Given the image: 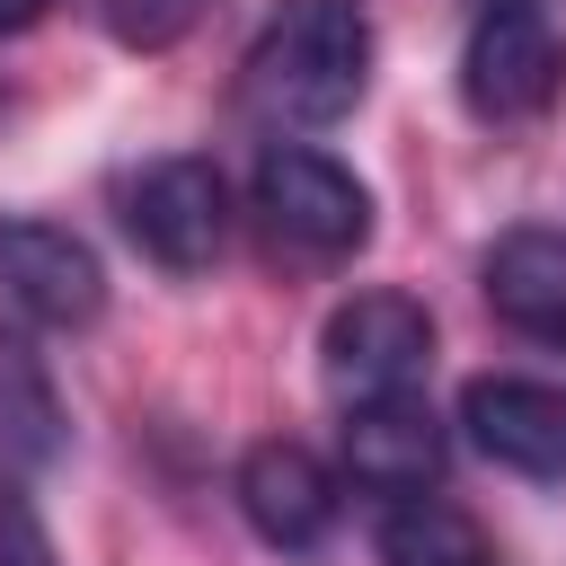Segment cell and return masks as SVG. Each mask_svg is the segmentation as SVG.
<instances>
[{"label":"cell","mask_w":566,"mask_h":566,"mask_svg":"<svg viewBox=\"0 0 566 566\" xmlns=\"http://www.w3.org/2000/svg\"><path fill=\"white\" fill-rule=\"evenodd\" d=\"M371 88V18L354 0H283L239 62V97L274 133H327Z\"/></svg>","instance_id":"cell-1"},{"label":"cell","mask_w":566,"mask_h":566,"mask_svg":"<svg viewBox=\"0 0 566 566\" xmlns=\"http://www.w3.org/2000/svg\"><path fill=\"white\" fill-rule=\"evenodd\" d=\"M566 88V35L539 0H486L460 44V106L478 124H539Z\"/></svg>","instance_id":"cell-2"},{"label":"cell","mask_w":566,"mask_h":566,"mask_svg":"<svg viewBox=\"0 0 566 566\" xmlns=\"http://www.w3.org/2000/svg\"><path fill=\"white\" fill-rule=\"evenodd\" d=\"M318 371H327V389L345 407L424 389V371H433V310L416 292H354V301H336L327 327H318Z\"/></svg>","instance_id":"cell-3"},{"label":"cell","mask_w":566,"mask_h":566,"mask_svg":"<svg viewBox=\"0 0 566 566\" xmlns=\"http://www.w3.org/2000/svg\"><path fill=\"white\" fill-rule=\"evenodd\" d=\"M256 212H265V230L292 239L301 256H354V248L371 239V186H363L345 159L310 150V142L256 150Z\"/></svg>","instance_id":"cell-4"},{"label":"cell","mask_w":566,"mask_h":566,"mask_svg":"<svg viewBox=\"0 0 566 566\" xmlns=\"http://www.w3.org/2000/svg\"><path fill=\"white\" fill-rule=\"evenodd\" d=\"M124 230L133 248L159 265V274H203L221 248H230V186L212 159L177 150V159H150L133 186H124Z\"/></svg>","instance_id":"cell-5"},{"label":"cell","mask_w":566,"mask_h":566,"mask_svg":"<svg viewBox=\"0 0 566 566\" xmlns=\"http://www.w3.org/2000/svg\"><path fill=\"white\" fill-rule=\"evenodd\" d=\"M106 310V265L62 221H0V318L18 327H88Z\"/></svg>","instance_id":"cell-6"},{"label":"cell","mask_w":566,"mask_h":566,"mask_svg":"<svg viewBox=\"0 0 566 566\" xmlns=\"http://www.w3.org/2000/svg\"><path fill=\"white\" fill-rule=\"evenodd\" d=\"M230 495H239L248 531H256L265 548H283V557H310V548L336 531V478H327V460L301 451V442H283V433L239 451Z\"/></svg>","instance_id":"cell-7"},{"label":"cell","mask_w":566,"mask_h":566,"mask_svg":"<svg viewBox=\"0 0 566 566\" xmlns=\"http://www.w3.org/2000/svg\"><path fill=\"white\" fill-rule=\"evenodd\" d=\"M469 442L513 478H566V389L531 371H478L460 389Z\"/></svg>","instance_id":"cell-8"},{"label":"cell","mask_w":566,"mask_h":566,"mask_svg":"<svg viewBox=\"0 0 566 566\" xmlns=\"http://www.w3.org/2000/svg\"><path fill=\"white\" fill-rule=\"evenodd\" d=\"M442 416L424 407V389L398 398H354L345 407V478L371 495H424L442 478Z\"/></svg>","instance_id":"cell-9"},{"label":"cell","mask_w":566,"mask_h":566,"mask_svg":"<svg viewBox=\"0 0 566 566\" xmlns=\"http://www.w3.org/2000/svg\"><path fill=\"white\" fill-rule=\"evenodd\" d=\"M478 292L504 327H522L539 345H566V230H548V221L504 230L478 265Z\"/></svg>","instance_id":"cell-10"},{"label":"cell","mask_w":566,"mask_h":566,"mask_svg":"<svg viewBox=\"0 0 566 566\" xmlns=\"http://www.w3.org/2000/svg\"><path fill=\"white\" fill-rule=\"evenodd\" d=\"M62 442H71L62 389H53L44 354L27 345V327L0 318V478H35V469H53Z\"/></svg>","instance_id":"cell-11"},{"label":"cell","mask_w":566,"mask_h":566,"mask_svg":"<svg viewBox=\"0 0 566 566\" xmlns=\"http://www.w3.org/2000/svg\"><path fill=\"white\" fill-rule=\"evenodd\" d=\"M380 557L389 566H495L486 531L460 504H442V495H398L380 513Z\"/></svg>","instance_id":"cell-12"},{"label":"cell","mask_w":566,"mask_h":566,"mask_svg":"<svg viewBox=\"0 0 566 566\" xmlns=\"http://www.w3.org/2000/svg\"><path fill=\"white\" fill-rule=\"evenodd\" d=\"M195 18H203V0H106V35H115V44H133V53L177 44Z\"/></svg>","instance_id":"cell-13"},{"label":"cell","mask_w":566,"mask_h":566,"mask_svg":"<svg viewBox=\"0 0 566 566\" xmlns=\"http://www.w3.org/2000/svg\"><path fill=\"white\" fill-rule=\"evenodd\" d=\"M0 566H53V539L18 486H0Z\"/></svg>","instance_id":"cell-14"},{"label":"cell","mask_w":566,"mask_h":566,"mask_svg":"<svg viewBox=\"0 0 566 566\" xmlns=\"http://www.w3.org/2000/svg\"><path fill=\"white\" fill-rule=\"evenodd\" d=\"M44 9H53V0H0V35H27Z\"/></svg>","instance_id":"cell-15"}]
</instances>
